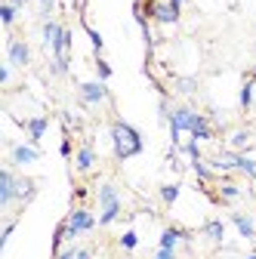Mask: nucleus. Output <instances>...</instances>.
Wrapping results in <instances>:
<instances>
[{
  "label": "nucleus",
  "mask_w": 256,
  "mask_h": 259,
  "mask_svg": "<svg viewBox=\"0 0 256 259\" xmlns=\"http://www.w3.org/2000/svg\"><path fill=\"white\" fill-rule=\"evenodd\" d=\"M65 222H68V241L74 244L80 235H90L96 225H99V219H96L87 207H71V213L65 216Z\"/></svg>",
  "instance_id": "3"
},
{
  "label": "nucleus",
  "mask_w": 256,
  "mask_h": 259,
  "mask_svg": "<svg viewBox=\"0 0 256 259\" xmlns=\"http://www.w3.org/2000/svg\"><path fill=\"white\" fill-rule=\"evenodd\" d=\"M154 259H176V250H164V247H157Z\"/></svg>",
  "instance_id": "36"
},
{
  "label": "nucleus",
  "mask_w": 256,
  "mask_h": 259,
  "mask_svg": "<svg viewBox=\"0 0 256 259\" xmlns=\"http://www.w3.org/2000/svg\"><path fill=\"white\" fill-rule=\"evenodd\" d=\"M253 182H256V179H253Z\"/></svg>",
  "instance_id": "41"
},
{
  "label": "nucleus",
  "mask_w": 256,
  "mask_h": 259,
  "mask_svg": "<svg viewBox=\"0 0 256 259\" xmlns=\"http://www.w3.org/2000/svg\"><path fill=\"white\" fill-rule=\"evenodd\" d=\"M145 13H148V19H154L157 25H176V22H179V16L170 10L167 0H148V4H145Z\"/></svg>",
  "instance_id": "8"
},
{
  "label": "nucleus",
  "mask_w": 256,
  "mask_h": 259,
  "mask_svg": "<svg viewBox=\"0 0 256 259\" xmlns=\"http://www.w3.org/2000/svg\"><path fill=\"white\" fill-rule=\"evenodd\" d=\"M4 4H10V7H16V10H25L28 0H4Z\"/></svg>",
  "instance_id": "38"
},
{
  "label": "nucleus",
  "mask_w": 256,
  "mask_h": 259,
  "mask_svg": "<svg viewBox=\"0 0 256 259\" xmlns=\"http://www.w3.org/2000/svg\"><path fill=\"white\" fill-rule=\"evenodd\" d=\"M62 126H65V133H71V130L80 126V117L74 111H62Z\"/></svg>",
  "instance_id": "32"
},
{
  "label": "nucleus",
  "mask_w": 256,
  "mask_h": 259,
  "mask_svg": "<svg viewBox=\"0 0 256 259\" xmlns=\"http://www.w3.org/2000/svg\"><path fill=\"white\" fill-rule=\"evenodd\" d=\"M71 151H74V145H71V136L65 133V139H62V145H59V154L68 160V157H71Z\"/></svg>",
  "instance_id": "35"
},
{
  "label": "nucleus",
  "mask_w": 256,
  "mask_h": 259,
  "mask_svg": "<svg viewBox=\"0 0 256 259\" xmlns=\"http://www.w3.org/2000/svg\"><path fill=\"white\" fill-rule=\"evenodd\" d=\"M16 225H19V219H7L4 232H0V250H4V247L10 244V238H13V232H16Z\"/></svg>",
  "instance_id": "31"
},
{
  "label": "nucleus",
  "mask_w": 256,
  "mask_h": 259,
  "mask_svg": "<svg viewBox=\"0 0 256 259\" xmlns=\"http://www.w3.org/2000/svg\"><path fill=\"white\" fill-rule=\"evenodd\" d=\"M71 71V59H53L50 62V74L53 77H65Z\"/></svg>",
  "instance_id": "27"
},
{
  "label": "nucleus",
  "mask_w": 256,
  "mask_h": 259,
  "mask_svg": "<svg viewBox=\"0 0 256 259\" xmlns=\"http://www.w3.org/2000/svg\"><path fill=\"white\" fill-rule=\"evenodd\" d=\"M182 241H191V235L182 229V225H167V229L161 232V241H157V247H164V250H176Z\"/></svg>",
  "instance_id": "11"
},
{
  "label": "nucleus",
  "mask_w": 256,
  "mask_h": 259,
  "mask_svg": "<svg viewBox=\"0 0 256 259\" xmlns=\"http://www.w3.org/2000/svg\"><path fill=\"white\" fill-rule=\"evenodd\" d=\"M167 4H170V10H173L176 16H182V7H185V0H167Z\"/></svg>",
  "instance_id": "37"
},
{
  "label": "nucleus",
  "mask_w": 256,
  "mask_h": 259,
  "mask_svg": "<svg viewBox=\"0 0 256 259\" xmlns=\"http://www.w3.org/2000/svg\"><path fill=\"white\" fill-rule=\"evenodd\" d=\"M111 74H114V68H111V65L102 59V56H96V80H111Z\"/></svg>",
  "instance_id": "28"
},
{
  "label": "nucleus",
  "mask_w": 256,
  "mask_h": 259,
  "mask_svg": "<svg viewBox=\"0 0 256 259\" xmlns=\"http://www.w3.org/2000/svg\"><path fill=\"white\" fill-rule=\"evenodd\" d=\"M191 139H198V142H213L216 139V130L210 123V114H201L195 117V126H191Z\"/></svg>",
  "instance_id": "12"
},
{
  "label": "nucleus",
  "mask_w": 256,
  "mask_h": 259,
  "mask_svg": "<svg viewBox=\"0 0 256 259\" xmlns=\"http://www.w3.org/2000/svg\"><path fill=\"white\" fill-rule=\"evenodd\" d=\"M93 167H96V148H93V142L87 139V142H80L77 151H74V170H77V173H90Z\"/></svg>",
  "instance_id": "9"
},
{
  "label": "nucleus",
  "mask_w": 256,
  "mask_h": 259,
  "mask_svg": "<svg viewBox=\"0 0 256 259\" xmlns=\"http://www.w3.org/2000/svg\"><path fill=\"white\" fill-rule=\"evenodd\" d=\"M238 173L247 176V179H256V157L253 154H238Z\"/></svg>",
  "instance_id": "22"
},
{
  "label": "nucleus",
  "mask_w": 256,
  "mask_h": 259,
  "mask_svg": "<svg viewBox=\"0 0 256 259\" xmlns=\"http://www.w3.org/2000/svg\"><path fill=\"white\" fill-rule=\"evenodd\" d=\"M179 194H182V185H179V182L161 185V204H164V207H173V204L179 201Z\"/></svg>",
  "instance_id": "20"
},
{
  "label": "nucleus",
  "mask_w": 256,
  "mask_h": 259,
  "mask_svg": "<svg viewBox=\"0 0 256 259\" xmlns=\"http://www.w3.org/2000/svg\"><path fill=\"white\" fill-rule=\"evenodd\" d=\"M7 62L13 65V68H28L31 65V47H28V40H22V37H10L7 40Z\"/></svg>",
  "instance_id": "7"
},
{
  "label": "nucleus",
  "mask_w": 256,
  "mask_h": 259,
  "mask_svg": "<svg viewBox=\"0 0 256 259\" xmlns=\"http://www.w3.org/2000/svg\"><path fill=\"white\" fill-rule=\"evenodd\" d=\"M10 83H13V65L7 62L4 68H0V87H10Z\"/></svg>",
  "instance_id": "34"
},
{
  "label": "nucleus",
  "mask_w": 256,
  "mask_h": 259,
  "mask_svg": "<svg viewBox=\"0 0 256 259\" xmlns=\"http://www.w3.org/2000/svg\"><path fill=\"white\" fill-rule=\"evenodd\" d=\"M250 142H253V130L250 126H241V130H235V133L229 136V148H235V151H247Z\"/></svg>",
  "instance_id": "17"
},
{
  "label": "nucleus",
  "mask_w": 256,
  "mask_h": 259,
  "mask_svg": "<svg viewBox=\"0 0 256 259\" xmlns=\"http://www.w3.org/2000/svg\"><path fill=\"white\" fill-rule=\"evenodd\" d=\"M34 194H37V182L19 176V185H16V204H22V207L31 204V201H34Z\"/></svg>",
  "instance_id": "16"
},
{
  "label": "nucleus",
  "mask_w": 256,
  "mask_h": 259,
  "mask_svg": "<svg viewBox=\"0 0 256 259\" xmlns=\"http://www.w3.org/2000/svg\"><path fill=\"white\" fill-rule=\"evenodd\" d=\"M201 235H204L210 244H222V241H226V222H222V219H207V222L201 225Z\"/></svg>",
  "instance_id": "15"
},
{
  "label": "nucleus",
  "mask_w": 256,
  "mask_h": 259,
  "mask_svg": "<svg viewBox=\"0 0 256 259\" xmlns=\"http://www.w3.org/2000/svg\"><path fill=\"white\" fill-rule=\"evenodd\" d=\"M179 151H182L188 160H201V157H204V154H201V142H198V139H188Z\"/></svg>",
  "instance_id": "29"
},
{
  "label": "nucleus",
  "mask_w": 256,
  "mask_h": 259,
  "mask_svg": "<svg viewBox=\"0 0 256 259\" xmlns=\"http://www.w3.org/2000/svg\"><path fill=\"white\" fill-rule=\"evenodd\" d=\"M22 126H25V133H28V142H31V145H37V142L44 139V133L50 130V117H47V114L28 117V120H22Z\"/></svg>",
  "instance_id": "10"
},
{
  "label": "nucleus",
  "mask_w": 256,
  "mask_h": 259,
  "mask_svg": "<svg viewBox=\"0 0 256 259\" xmlns=\"http://www.w3.org/2000/svg\"><path fill=\"white\" fill-rule=\"evenodd\" d=\"M244 259H256V250H253V253H247V256H244Z\"/></svg>",
  "instance_id": "40"
},
{
  "label": "nucleus",
  "mask_w": 256,
  "mask_h": 259,
  "mask_svg": "<svg viewBox=\"0 0 256 259\" xmlns=\"http://www.w3.org/2000/svg\"><path fill=\"white\" fill-rule=\"evenodd\" d=\"M77 253H80V247H77V244H68L65 250H62V253H56L53 259H77Z\"/></svg>",
  "instance_id": "33"
},
{
  "label": "nucleus",
  "mask_w": 256,
  "mask_h": 259,
  "mask_svg": "<svg viewBox=\"0 0 256 259\" xmlns=\"http://www.w3.org/2000/svg\"><path fill=\"white\" fill-rule=\"evenodd\" d=\"M16 185H19V173L13 167L0 170V210H10L16 204Z\"/></svg>",
  "instance_id": "6"
},
{
  "label": "nucleus",
  "mask_w": 256,
  "mask_h": 259,
  "mask_svg": "<svg viewBox=\"0 0 256 259\" xmlns=\"http://www.w3.org/2000/svg\"><path fill=\"white\" fill-rule=\"evenodd\" d=\"M16 16H19V10H16V7H10V4H0V22H4V28H7V31H13V25H16Z\"/></svg>",
  "instance_id": "26"
},
{
  "label": "nucleus",
  "mask_w": 256,
  "mask_h": 259,
  "mask_svg": "<svg viewBox=\"0 0 256 259\" xmlns=\"http://www.w3.org/2000/svg\"><path fill=\"white\" fill-rule=\"evenodd\" d=\"M96 201H99V225L102 229H108V225H114L123 213V201H120V191L114 182H102L99 188H96Z\"/></svg>",
  "instance_id": "2"
},
{
  "label": "nucleus",
  "mask_w": 256,
  "mask_h": 259,
  "mask_svg": "<svg viewBox=\"0 0 256 259\" xmlns=\"http://www.w3.org/2000/svg\"><path fill=\"white\" fill-rule=\"evenodd\" d=\"M77 96H80V102L83 105H102V102H108V87H105V80H80L77 83Z\"/></svg>",
  "instance_id": "4"
},
{
  "label": "nucleus",
  "mask_w": 256,
  "mask_h": 259,
  "mask_svg": "<svg viewBox=\"0 0 256 259\" xmlns=\"http://www.w3.org/2000/svg\"><path fill=\"white\" fill-rule=\"evenodd\" d=\"M83 31H87L90 44H93V53H96V56H102V50H105V40H102V34H99V31H96L93 25H87V22H83Z\"/></svg>",
  "instance_id": "25"
},
{
  "label": "nucleus",
  "mask_w": 256,
  "mask_h": 259,
  "mask_svg": "<svg viewBox=\"0 0 256 259\" xmlns=\"http://www.w3.org/2000/svg\"><path fill=\"white\" fill-rule=\"evenodd\" d=\"M111 148H114V160H130V157L145 151V139L133 123L117 117L111 123Z\"/></svg>",
  "instance_id": "1"
},
{
  "label": "nucleus",
  "mask_w": 256,
  "mask_h": 259,
  "mask_svg": "<svg viewBox=\"0 0 256 259\" xmlns=\"http://www.w3.org/2000/svg\"><path fill=\"white\" fill-rule=\"evenodd\" d=\"M117 247H120L123 253H133V250L139 247V235H136L133 229H126V232H123V235L117 238Z\"/></svg>",
  "instance_id": "23"
},
{
  "label": "nucleus",
  "mask_w": 256,
  "mask_h": 259,
  "mask_svg": "<svg viewBox=\"0 0 256 259\" xmlns=\"http://www.w3.org/2000/svg\"><path fill=\"white\" fill-rule=\"evenodd\" d=\"M62 31H65V25H62L59 19H44V22H40V34H44V47H47V50H53V44L59 40Z\"/></svg>",
  "instance_id": "14"
},
{
  "label": "nucleus",
  "mask_w": 256,
  "mask_h": 259,
  "mask_svg": "<svg viewBox=\"0 0 256 259\" xmlns=\"http://www.w3.org/2000/svg\"><path fill=\"white\" fill-rule=\"evenodd\" d=\"M176 93L179 96H195L198 93V77H176Z\"/></svg>",
  "instance_id": "24"
},
{
  "label": "nucleus",
  "mask_w": 256,
  "mask_h": 259,
  "mask_svg": "<svg viewBox=\"0 0 256 259\" xmlns=\"http://www.w3.org/2000/svg\"><path fill=\"white\" fill-rule=\"evenodd\" d=\"M232 225L238 229V235L244 241H256V219L247 213H232Z\"/></svg>",
  "instance_id": "13"
},
{
  "label": "nucleus",
  "mask_w": 256,
  "mask_h": 259,
  "mask_svg": "<svg viewBox=\"0 0 256 259\" xmlns=\"http://www.w3.org/2000/svg\"><path fill=\"white\" fill-rule=\"evenodd\" d=\"M241 185H235L232 179H219V201L222 204H232V201H238L241 198Z\"/></svg>",
  "instance_id": "18"
},
{
  "label": "nucleus",
  "mask_w": 256,
  "mask_h": 259,
  "mask_svg": "<svg viewBox=\"0 0 256 259\" xmlns=\"http://www.w3.org/2000/svg\"><path fill=\"white\" fill-rule=\"evenodd\" d=\"M77 259H93V250H90V247H80V253H77Z\"/></svg>",
  "instance_id": "39"
},
{
  "label": "nucleus",
  "mask_w": 256,
  "mask_h": 259,
  "mask_svg": "<svg viewBox=\"0 0 256 259\" xmlns=\"http://www.w3.org/2000/svg\"><path fill=\"white\" fill-rule=\"evenodd\" d=\"M56 7H59V0H37L40 19H56Z\"/></svg>",
  "instance_id": "30"
},
{
  "label": "nucleus",
  "mask_w": 256,
  "mask_h": 259,
  "mask_svg": "<svg viewBox=\"0 0 256 259\" xmlns=\"http://www.w3.org/2000/svg\"><path fill=\"white\" fill-rule=\"evenodd\" d=\"M40 160V148L31 142H10V167H31Z\"/></svg>",
  "instance_id": "5"
},
{
  "label": "nucleus",
  "mask_w": 256,
  "mask_h": 259,
  "mask_svg": "<svg viewBox=\"0 0 256 259\" xmlns=\"http://www.w3.org/2000/svg\"><path fill=\"white\" fill-rule=\"evenodd\" d=\"M191 173H195L201 182H213V179H216V170L207 164L204 157H201V160H191Z\"/></svg>",
  "instance_id": "21"
},
{
  "label": "nucleus",
  "mask_w": 256,
  "mask_h": 259,
  "mask_svg": "<svg viewBox=\"0 0 256 259\" xmlns=\"http://www.w3.org/2000/svg\"><path fill=\"white\" fill-rule=\"evenodd\" d=\"M253 102H256V80H244V87H241V96H238V105H241V111H253Z\"/></svg>",
  "instance_id": "19"
}]
</instances>
